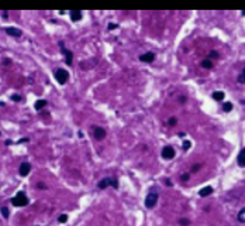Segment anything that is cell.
<instances>
[{
  "instance_id": "6da1fadb",
  "label": "cell",
  "mask_w": 245,
  "mask_h": 226,
  "mask_svg": "<svg viewBox=\"0 0 245 226\" xmlns=\"http://www.w3.org/2000/svg\"><path fill=\"white\" fill-rule=\"evenodd\" d=\"M110 185H111L113 188H118L117 180H115V178H111V177H106V178H103V180L97 184V186L100 189H106L107 186H110Z\"/></svg>"
},
{
  "instance_id": "7a4b0ae2",
  "label": "cell",
  "mask_w": 245,
  "mask_h": 226,
  "mask_svg": "<svg viewBox=\"0 0 245 226\" xmlns=\"http://www.w3.org/2000/svg\"><path fill=\"white\" fill-rule=\"evenodd\" d=\"M11 203L14 206H25L28 203V198L25 196L24 192H18L14 198H11Z\"/></svg>"
},
{
  "instance_id": "3957f363",
  "label": "cell",
  "mask_w": 245,
  "mask_h": 226,
  "mask_svg": "<svg viewBox=\"0 0 245 226\" xmlns=\"http://www.w3.org/2000/svg\"><path fill=\"white\" fill-rule=\"evenodd\" d=\"M55 79L58 81V83L64 85V83H66V81L69 79V73H68L66 69H62V68H59V69L55 71Z\"/></svg>"
},
{
  "instance_id": "277c9868",
  "label": "cell",
  "mask_w": 245,
  "mask_h": 226,
  "mask_svg": "<svg viewBox=\"0 0 245 226\" xmlns=\"http://www.w3.org/2000/svg\"><path fill=\"white\" fill-rule=\"evenodd\" d=\"M158 192H149L148 195L145 196V206L148 209H152L155 205H156V202H158Z\"/></svg>"
},
{
  "instance_id": "5b68a950",
  "label": "cell",
  "mask_w": 245,
  "mask_h": 226,
  "mask_svg": "<svg viewBox=\"0 0 245 226\" xmlns=\"http://www.w3.org/2000/svg\"><path fill=\"white\" fill-rule=\"evenodd\" d=\"M175 154H176V151H175V148L172 146H165L162 148V151H161V155L165 160H172L175 157Z\"/></svg>"
},
{
  "instance_id": "8992f818",
  "label": "cell",
  "mask_w": 245,
  "mask_h": 226,
  "mask_svg": "<svg viewBox=\"0 0 245 226\" xmlns=\"http://www.w3.org/2000/svg\"><path fill=\"white\" fill-rule=\"evenodd\" d=\"M93 136H94L96 140H103L106 137V130L101 129V127H94L93 129Z\"/></svg>"
},
{
  "instance_id": "52a82bcc",
  "label": "cell",
  "mask_w": 245,
  "mask_h": 226,
  "mask_svg": "<svg viewBox=\"0 0 245 226\" xmlns=\"http://www.w3.org/2000/svg\"><path fill=\"white\" fill-rule=\"evenodd\" d=\"M30 170H31L30 163H21V165H20V168H18V172L21 177H25V175L30 174Z\"/></svg>"
},
{
  "instance_id": "ba28073f",
  "label": "cell",
  "mask_w": 245,
  "mask_h": 226,
  "mask_svg": "<svg viewBox=\"0 0 245 226\" xmlns=\"http://www.w3.org/2000/svg\"><path fill=\"white\" fill-rule=\"evenodd\" d=\"M154 59H155V54L151 52V51L140 55V61H142V62H154Z\"/></svg>"
},
{
  "instance_id": "9c48e42d",
  "label": "cell",
  "mask_w": 245,
  "mask_h": 226,
  "mask_svg": "<svg viewBox=\"0 0 245 226\" xmlns=\"http://www.w3.org/2000/svg\"><path fill=\"white\" fill-rule=\"evenodd\" d=\"M237 163H238V165L242 167V168L245 167V147L241 150V151H239L238 157H237Z\"/></svg>"
},
{
  "instance_id": "30bf717a",
  "label": "cell",
  "mask_w": 245,
  "mask_h": 226,
  "mask_svg": "<svg viewBox=\"0 0 245 226\" xmlns=\"http://www.w3.org/2000/svg\"><path fill=\"white\" fill-rule=\"evenodd\" d=\"M6 33L10 34V35H13V37H20L23 34L21 30H18V28H16V27H7L6 28Z\"/></svg>"
},
{
  "instance_id": "8fae6325",
  "label": "cell",
  "mask_w": 245,
  "mask_h": 226,
  "mask_svg": "<svg viewBox=\"0 0 245 226\" xmlns=\"http://www.w3.org/2000/svg\"><path fill=\"white\" fill-rule=\"evenodd\" d=\"M69 16H70V20L72 21H79V20L82 19V11H79V10H72L69 13Z\"/></svg>"
},
{
  "instance_id": "7c38bea8",
  "label": "cell",
  "mask_w": 245,
  "mask_h": 226,
  "mask_svg": "<svg viewBox=\"0 0 245 226\" xmlns=\"http://www.w3.org/2000/svg\"><path fill=\"white\" fill-rule=\"evenodd\" d=\"M61 50H62V52H64V55H65V61H66V64L70 65V64H72V52H70L69 50H65L64 47H61Z\"/></svg>"
},
{
  "instance_id": "4fadbf2b",
  "label": "cell",
  "mask_w": 245,
  "mask_h": 226,
  "mask_svg": "<svg viewBox=\"0 0 245 226\" xmlns=\"http://www.w3.org/2000/svg\"><path fill=\"white\" fill-rule=\"evenodd\" d=\"M211 192H213V188H211V186H204V188H202L199 191V195L202 198H206V196H208Z\"/></svg>"
},
{
  "instance_id": "5bb4252c",
  "label": "cell",
  "mask_w": 245,
  "mask_h": 226,
  "mask_svg": "<svg viewBox=\"0 0 245 226\" xmlns=\"http://www.w3.org/2000/svg\"><path fill=\"white\" fill-rule=\"evenodd\" d=\"M213 99L214 100H217V102H221V100H224V92H221V90H216V92H213Z\"/></svg>"
},
{
  "instance_id": "9a60e30c",
  "label": "cell",
  "mask_w": 245,
  "mask_h": 226,
  "mask_svg": "<svg viewBox=\"0 0 245 226\" xmlns=\"http://www.w3.org/2000/svg\"><path fill=\"white\" fill-rule=\"evenodd\" d=\"M200 65H202V68H206V69H211V68H213V62H211L210 58L203 59V61L200 62Z\"/></svg>"
},
{
  "instance_id": "2e32d148",
  "label": "cell",
  "mask_w": 245,
  "mask_h": 226,
  "mask_svg": "<svg viewBox=\"0 0 245 226\" xmlns=\"http://www.w3.org/2000/svg\"><path fill=\"white\" fill-rule=\"evenodd\" d=\"M47 106V100H42V99H39V100L35 102V105H34V107H35V110H41L42 107Z\"/></svg>"
},
{
  "instance_id": "e0dca14e",
  "label": "cell",
  "mask_w": 245,
  "mask_h": 226,
  "mask_svg": "<svg viewBox=\"0 0 245 226\" xmlns=\"http://www.w3.org/2000/svg\"><path fill=\"white\" fill-rule=\"evenodd\" d=\"M237 219H238L239 222L245 223V208H242L241 211L238 212V215H237Z\"/></svg>"
},
{
  "instance_id": "ac0fdd59",
  "label": "cell",
  "mask_w": 245,
  "mask_h": 226,
  "mask_svg": "<svg viewBox=\"0 0 245 226\" xmlns=\"http://www.w3.org/2000/svg\"><path fill=\"white\" fill-rule=\"evenodd\" d=\"M222 110H224V112H231V110H232V103H231V102H224Z\"/></svg>"
},
{
  "instance_id": "d6986e66",
  "label": "cell",
  "mask_w": 245,
  "mask_h": 226,
  "mask_svg": "<svg viewBox=\"0 0 245 226\" xmlns=\"http://www.w3.org/2000/svg\"><path fill=\"white\" fill-rule=\"evenodd\" d=\"M0 211H2V215H3V218H4V219H7L8 218V208L7 206H2V209H0Z\"/></svg>"
},
{
  "instance_id": "ffe728a7",
  "label": "cell",
  "mask_w": 245,
  "mask_h": 226,
  "mask_svg": "<svg viewBox=\"0 0 245 226\" xmlns=\"http://www.w3.org/2000/svg\"><path fill=\"white\" fill-rule=\"evenodd\" d=\"M182 147H183V150H185V151H187V150L191 147V143L189 140H185V141H183V144H182Z\"/></svg>"
},
{
  "instance_id": "44dd1931",
  "label": "cell",
  "mask_w": 245,
  "mask_h": 226,
  "mask_svg": "<svg viewBox=\"0 0 245 226\" xmlns=\"http://www.w3.org/2000/svg\"><path fill=\"white\" fill-rule=\"evenodd\" d=\"M179 225H182V226H189V225H190V220H189V219H185V218H182V219H179Z\"/></svg>"
},
{
  "instance_id": "7402d4cb",
  "label": "cell",
  "mask_w": 245,
  "mask_h": 226,
  "mask_svg": "<svg viewBox=\"0 0 245 226\" xmlns=\"http://www.w3.org/2000/svg\"><path fill=\"white\" fill-rule=\"evenodd\" d=\"M176 123H177L176 117H171V119H169V120H168V124H169V126H171V127L176 126Z\"/></svg>"
},
{
  "instance_id": "603a6c76",
  "label": "cell",
  "mask_w": 245,
  "mask_h": 226,
  "mask_svg": "<svg viewBox=\"0 0 245 226\" xmlns=\"http://www.w3.org/2000/svg\"><path fill=\"white\" fill-rule=\"evenodd\" d=\"M58 220H59V222H61V223H64V222H66V220H68V216H66V215H65V213H62L61 216L58 218Z\"/></svg>"
},
{
  "instance_id": "cb8c5ba5",
  "label": "cell",
  "mask_w": 245,
  "mask_h": 226,
  "mask_svg": "<svg viewBox=\"0 0 245 226\" xmlns=\"http://www.w3.org/2000/svg\"><path fill=\"white\" fill-rule=\"evenodd\" d=\"M189 178H190V172H186V174H183L182 177H180V180H182V181H187Z\"/></svg>"
},
{
  "instance_id": "d4e9b609",
  "label": "cell",
  "mask_w": 245,
  "mask_h": 226,
  "mask_svg": "<svg viewBox=\"0 0 245 226\" xmlns=\"http://www.w3.org/2000/svg\"><path fill=\"white\" fill-rule=\"evenodd\" d=\"M208 56H210V58H218V52H217V51H211V52L208 54Z\"/></svg>"
},
{
  "instance_id": "484cf974",
  "label": "cell",
  "mask_w": 245,
  "mask_h": 226,
  "mask_svg": "<svg viewBox=\"0 0 245 226\" xmlns=\"http://www.w3.org/2000/svg\"><path fill=\"white\" fill-rule=\"evenodd\" d=\"M200 167H202V165H200V164H194V165L191 167V172H197V171H199V168H200Z\"/></svg>"
},
{
  "instance_id": "4316f807",
  "label": "cell",
  "mask_w": 245,
  "mask_h": 226,
  "mask_svg": "<svg viewBox=\"0 0 245 226\" xmlns=\"http://www.w3.org/2000/svg\"><path fill=\"white\" fill-rule=\"evenodd\" d=\"M238 82H239V83H245V76L242 75V73L238 76Z\"/></svg>"
},
{
  "instance_id": "83f0119b",
  "label": "cell",
  "mask_w": 245,
  "mask_h": 226,
  "mask_svg": "<svg viewBox=\"0 0 245 226\" xmlns=\"http://www.w3.org/2000/svg\"><path fill=\"white\" fill-rule=\"evenodd\" d=\"M11 99H13V100H21V96H18V95H11Z\"/></svg>"
},
{
  "instance_id": "f1b7e54d",
  "label": "cell",
  "mask_w": 245,
  "mask_h": 226,
  "mask_svg": "<svg viewBox=\"0 0 245 226\" xmlns=\"http://www.w3.org/2000/svg\"><path fill=\"white\" fill-rule=\"evenodd\" d=\"M107 28H109V30H114V28H117V24H109Z\"/></svg>"
},
{
  "instance_id": "f546056e",
  "label": "cell",
  "mask_w": 245,
  "mask_h": 226,
  "mask_svg": "<svg viewBox=\"0 0 245 226\" xmlns=\"http://www.w3.org/2000/svg\"><path fill=\"white\" fill-rule=\"evenodd\" d=\"M165 184H166V185H169V186H172V182H171V180H165Z\"/></svg>"
},
{
  "instance_id": "4dcf8cb0",
  "label": "cell",
  "mask_w": 245,
  "mask_h": 226,
  "mask_svg": "<svg viewBox=\"0 0 245 226\" xmlns=\"http://www.w3.org/2000/svg\"><path fill=\"white\" fill-rule=\"evenodd\" d=\"M242 75H244V76H245V68H244V71H242Z\"/></svg>"
}]
</instances>
